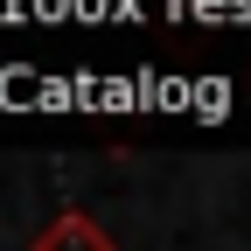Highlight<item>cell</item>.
<instances>
[{
  "label": "cell",
  "instance_id": "6da1fadb",
  "mask_svg": "<svg viewBox=\"0 0 251 251\" xmlns=\"http://www.w3.org/2000/svg\"><path fill=\"white\" fill-rule=\"evenodd\" d=\"M28 251H119V244H112V230L98 224V216L63 209V216H49V224L35 230V244H28Z\"/></svg>",
  "mask_w": 251,
  "mask_h": 251
}]
</instances>
